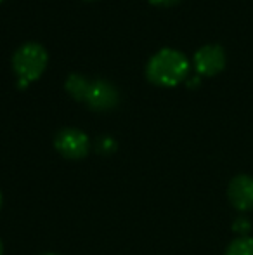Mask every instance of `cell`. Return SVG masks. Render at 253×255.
Wrapping results in <instances>:
<instances>
[{"instance_id": "12", "label": "cell", "mask_w": 253, "mask_h": 255, "mask_svg": "<svg viewBox=\"0 0 253 255\" xmlns=\"http://www.w3.org/2000/svg\"><path fill=\"white\" fill-rule=\"evenodd\" d=\"M0 255H3V245H2V240H0Z\"/></svg>"}, {"instance_id": "1", "label": "cell", "mask_w": 253, "mask_h": 255, "mask_svg": "<svg viewBox=\"0 0 253 255\" xmlns=\"http://www.w3.org/2000/svg\"><path fill=\"white\" fill-rule=\"evenodd\" d=\"M189 71V59L182 51L173 47H163L149 57L146 64V75L158 85H175L184 80Z\"/></svg>"}, {"instance_id": "15", "label": "cell", "mask_w": 253, "mask_h": 255, "mask_svg": "<svg viewBox=\"0 0 253 255\" xmlns=\"http://www.w3.org/2000/svg\"><path fill=\"white\" fill-rule=\"evenodd\" d=\"M0 2H2V0H0Z\"/></svg>"}, {"instance_id": "14", "label": "cell", "mask_w": 253, "mask_h": 255, "mask_svg": "<svg viewBox=\"0 0 253 255\" xmlns=\"http://www.w3.org/2000/svg\"><path fill=\"white\" fill-rule=\"evenodd\" d=\"M44 255H58V254H51V252H49V254H44Z\"/></svg>"}, {"instance_id": "13", "label": "cell", "mask_w": 253, "mask_h": 255, "mask_svg": "<svg viewBox=\"0 0 253 255\" xmlns=\"http://www.w3.org/2000/svg\"><path fill=\"white\" fill-rule=\"evenodd\" d=\"M0 208H2V193H0Z\"/></svg>"}, {"instance_id": "10", "label": "cell", "mask_w": 253, "mask_h": 255, "mask_svg": "<svg viewBox=\"0 0 253 255\" xmlns=\"http://www.w3.org/2000/svg\"><path fill=\"white\" fill-rule=\"evenodd\" d=\"M97 149H99V151H101L102 154L113 153V151L116 149L115 139L109 137V135H104V137H101V139H99V142H97Z\"/></svg>"}, {"instance_id": "4", "label": "cell", "mask_w": 253, "mask_h": 255, "mask_svg": "<svg viewBox=\"0 0 253 255\" xmlns=\"http://www.w3.org/2000/svg\"><path fill=\"white\" fill-rule=\"evenodd\" d=\"M85 101L94 110H111L120 101V92L113 82H109L108 78L99 77L90 80L88 91L85 94Z\"/></svg>"}, {"instance_id": "11", "label": "cell", "mask_w": 253, "mask_h": 255, "mask_svg": "<svg viewBox=\"0 0 253 255\" xmlns=\"http://www.w3.org/2000/svg\"><path fill=\"white\" fill-rule=\"evenodd\" d=\"M151 3H155V5H172V3L179 2V0H149Z\"/></svg>"}, {"instance_id": "7", "label": "cell", "mask_w": 253, "mask_h": 255, "mask_svg": "<svg viewBox=\"0 0 253 255\" xmlns=\"http://www.w3.org/2000/svg\"><path fill=\"white\" fill-rule=\"evenodd\" d=\"M64 85H66L68 92H70L73 98L85 99V94H87V91H88V85H90V80L82 73H70Z\"/></svg>"}, {"instance_id": "9", "label": "cell", "mask_w": 253, "mask_h": 255, "mask_svg": "<svg viewBox=\"0 0 253 255\" xmlns=\"http://www.w3.org/2000/svg\"><path fill=\"white\" fill-rule=\"evenodd\" d=\"M233 231L236 233V235H240V236H247L248 233L252 231L250 219L245 217V215H238V217L234 219V222H233Z\"/></svg>"}, {"instance_id": "3", "label": "cell", "mask_w": 253, "mask_h": 255, "mask_svg": "<svg viewBox=\"0 0 253 255\" xmlns=\"http://www.w3.org/2000/svg\"><path fill=\"white\" fill-rule=\"evenodd\" d=\"M54 146L64 158L80 160L90 151V139L84 130L75 127H64L56 134Z\"/></svg>"}, {"instance_id": "6", "label": "cell", "mask_w": 253, "mask_h": 255, "mask_svg": "<svg viewBox=\"0 0 253 255\" xmlns=\"http://www.w3.org/2000/svg\"><path fill=\"white\" fill-rule=\"evenodd\" d=\"M227 198L229 203L238 212H248L253 208V177L240 174L231 179L227 186Z\"/></svg>"}, {"instance_id": "5", "label": "cell", "mask_w": 253, "mask_h": 255, "mask_svg": "<svg viewBox=\"0 0 253 255\" xmlns=\"http://www.w3.org/2000/svg\"><path fill=\"white\" fill-rule=\"evenodd\" d=\"M194 66L203 75H215L226 66V51L219 44H205L194 52Z\"/></svg>"}, {"instance_id": "2", "label": "cell", "mask_w": 253, "mask_h": 255, "mask_svg": "<svg viewBox=\"0 0 253 255\" xmlns=\"http://www.w3.org/2000/svg\"><path fill=\"white\" fill-rule=\"evenodd\" d=\"M49 61L47 49L40 42H24L16 49L12 56V66L17 73L19 80L30 82L40 77V73L45 70Z\"/></svg>"}, {"instance_id": "8", "label": "cell", "mask_w": 253, "mask_h": 255, "mask_svg": "<svg viewBox=\"0 0 253 255\" xmlns=\"http://www.w3.org/2000/svg\"><path fill=\"white\" fill-rule=\"evenodd\" d=\"M224 255H253V238L250 236H238L227 245Z\"/></svg>"}]
</instances>
